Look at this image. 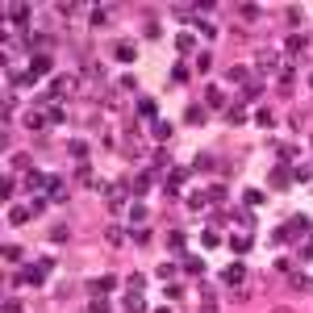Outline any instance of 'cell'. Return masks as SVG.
Segmentation results:
<instances>
[{
  "mask_svg": "<svg viewBox=\"0 0 313 313\" xmlns=\"http://www.w3.org/2000/svg\"><path fill=\"white\" fill-rule=\"evenodd\" d=\"M46 271H50V259H42V263H34V267H25V284H42V280H46Z\"/></svg>",
  "mask_w": 313,
  "mask_h": 313,
  "instance_id": "1",
  "label": "cell"
},
{
  "mask_svg": "<svg viewBox=\"0 0 313 313\" xmlns=\"http://www.w3.org/2000/svg\"><path fill=\"white\" fill-rule=\"evenodd\" d=\"M222 276H226V284H242V280H246V263H230Z\"/></svg>",
  "mask_w": 313,
  "mask_h": 313,
  "instance_id": "2",
  "label": "cell"
},
{
  "mask_svg": "<svg viewBox=\"0 0 313 313\" xmlns=\"http://www.w3.org/2000/svg\"><path fill=\"white\" fill-rule=\"evenodd\" d=\"M50 71V58L46 54H34V63H29V75H46Z\"/></svg>",
  "mask_w": 313,
  "mask_h": 313,
  "instance_id": "3",
  "label": "cell"
},
{
  "mask_svg": "<svg viewBox=\"0 0 313 313\" xmlns=\"http://www.w3.org/2000/svg\"><path fill=\"white\" fill-rule=\"evenodd\" d=\"M5 17H9V21H17V25H25V21H29V9H21V5H9V9H5Z\"/></svg>",
  "mask_w": 313,
  "mask_h": 313,
  "instance_id": "4",
  "label": "cell"
},
{
  "mask_svg": "<svg viewBox=\"0 0 313 313\" xmlns=\"http://www.w3.org/2000/svg\"><path fill=\"white\" fill-rule=\"evenodd\" d=\"M184 271H188V276H201V271H205V259H201V255H188V259H184Z\"/></svg>",
  "mask_w": 313,
  "mask_h": 313,
  "instance_id": "5",
  "label": "cell"
},
{
  "mask_svg": "<svg viewBox=\"0 0 313 313\" xmlns=\"http://www.w3.org/2000/svg\"><path fill=\"white\" fill-rule=\"evenodd\" d=\"M230 246H234V255H246V250H250V234H234Z\"/></svg>",
  "mask_w": 313,
  "mask_h": 313,
  "instance_id": "6",
  "label": "cell"
},
{
  "mask_svg": "<svg viewBox=\"0 0 313 313\" xmlns=\"http://www.w3.org/2000/svg\"><path fill=\"white\" fill-rule=\"evenodd\" d=\"M184 180H188V171H184V167H171V175H167V188H171V192H175V188H180Z\"/></svg>",
  "mask_w": 313,
  "mask_h": 313,
  "instance_id": "7",
  "label": "cell"
},
{
  "mask_svg": "<svg viewBox=\"0 0 313 313\" xmlns=\"http://www.w3.org/2000/svg\"><path fill=\"white\" fill-rule=\"evenodd\" d=\"M242 201H246V205H250V209H259V205H263V201H267V197H263V192H259V188H246V197H242Z\"/></svg>",
  "mask_w": 313,
  "mask_h": 313,
  "instance_id": "8",
  "label": "cell"
},
{
  "mask_svg": "<svg viewBox=\"0 0 313 313\" xmlns=\"http://www.w3.org/2000/svg\"><path fill=\"white\" fill-rule=\"evenodd\" d=\"M205 101H209V105H222V101H226V92L217 88V84H209V92H205Z\"/></svg>",
  "mask_w": 313,
  "mask_h": 313,
  "instance_id": "9",
  "label": "cell"
},
{
  "mask_svg": "<svg viewBox=\"0 0 313 313\" xmlns=\"http://www.w3.org/2000/svg\"><path fill=\"white\" fill-rule=\"evenodd\" d=\"M46 192H50V197H54V201H63V197H67V188H63V184H58V180H50V184H46Z\"/></svg>",
  "mask_w": 313,
  "mask_h": 313,
  "instance_id": "10",
  "label": "cell"
},
{
  "mask_svg": "<svg viewBox=\"0 0 313 313\" xmlns=\"http://www.w3.org/2000/svg\"><path fill=\"white\" fill-rule=\"evenodd\" d=\"M117 58H121V63H134V46L121 42V46H117Z\"/></svg>",
  "mask_w": 313,
  "mask_h": 313,
  "instance_id": "11",
  "label": "cell"
},
{
  "mask_svg": "<svg viewBox=\"0 0 313 313\" xmlns=\"http://www.w3.org/2000/svg\"><path fill=\"white\" fill-rule=\"evenodd\" d=\"M184 121H188V125H201V121H205V109H188Z\"/></svg>",
  "mask_w": 313,
  "mask_h": 313,
  "instance_id": "12",
  "label": "cell"
},
{
  "mask_svg": "<svg viewBox=\"0 0 313 313\" xmlns=\"http://www.w3.org/2000/svg\"><path fill=\"white\" fill-rule=\"evenodd\" d=\"M25 184H29V188H42V184H50V180H46L42 171H29V175H25Z\"/></svg>",
  "mask_w": 313,
  "mask_h": 313,
  "instance_id": "13",
  "label": "cell"
},
{
  "mask_svg": "<svg viewBox=\"0 0 313 313\" xmlns=\"http://www.w3.org/2000/svg\"><path fill=\"white\" fill-rule=\"evenodd\" d=\"M205 201H209L205 192H188V209H205Z\"/></svg>",
  "mask_w": 313,
  "mask_h": 313,
  "instance_id": "14",
  "label": "cell"
},
{
  "mask_svg": "<svg viewBox=\"0 0 313 313\" xmlns=\"http://www.w3.org/2000/svg\"><path fill=\"white\" fill-rule=\"evenodd\" d=\"M150 134H154V138H167V134H171V125H167V121H154V125H150Z\"/></svg>",
  "mask_w": 313,
  "mask_h": 313,
  "instance_id": "15",
  "label": "cell"
},
{
  "mask_svg": "<svg viewBox=\"0 0 313 313\" xmlns=\"http://www.w3.org/2000/svg\"><path fill=\"white\" fill-rule=\"evenodd\" d=\"M167 246H171V250H184V234L171 230V234H167Z\"/></svg>",
  "mask_w": 313,
  "mask_h": 313,
  "instance_id": "16",
  "label": "cell"
},
{
  "mask_svg": "<svg viewBox=\"0 0 313 313\" xmlns=\"http://www.w3.org/2000/svg\"><path fill=\"white\" fill-rule=\"evenodd\" d=\"M271 184H276V188H284V184H288V167H276V175H271Z\"/></svg>",
  "mask_w": 313,
  "mask_h": 313,
  "instance_id": "17",
  "label": "cell"
},
{
  "mask_svg": "<svg viewBox=\"0 0 313 313\" xmlns=\"http://www.w3.org/2000/svg\"><path fill=\"white\" fill-rule=\"evenodd\" d=\"M175 46H180V54H188V50H192V34H180Z\"/></svg>",
  "mask_w": 313,
  "mask_h": 313,
  "instance_id": "18",
  "label": "cell"
},
{
  "mask_svg": "<svg viewBox=\"0 0 313 313\" xmlns=\"http://www.w3.org/2000/svg\"><path fill=\"white\" fill-rule=\"evenodd\" d=\"M259 67H263V71H271V67H276V54H271V50H263V54H259Z\"/></svg>",
  "mask_w": 313,
  "mask_h": 313,
  "instance_id": "19",
  "label": "cell"
},
{
  "mask_svg": "<svg viewBox=\"0 0 313 313\" xmlns=\"http://www.w3.org/2000/svg\"><path fill=\"white\" fill-rule=\"evenodd\" d=\"M130 222H134V226H142V222H146V209H142V205H134V209H130Z\"/></svg>",
  "mask_w": 313,
  "mask_h": 313,
  "instance_id": "20",
  "label": "cell"
},
{
  "mask_svg": "<svg viewBox=\"0 0 313 313\" xmlns=\"http://www.w3.org/2000/svg\"><path fill=\"white\" fill-rule=\"evenodd\" d=\"M88 313H109V301H105V297H96V301L88 305Z\"/></svg>",
  "mask_w": 313,
  "mask_h": 313,
  "instance_id": "21",
  "label": "cell"
},
{
  "mask_svg": "<svg viewBox=\"0 0 313 313\" xmlns=\"http://www.w3.org/2000/svg\"><path fill=\"white\" fill-rule=\"evenodd\" d=\"M138 113H142V117H154V101L142 96V101H138Z\"/></svg>",
  "mask_w": 313,
  "mask_h": 313,
  "instance_id": "22",
  "label": "cell"
},
{
  "mask_svg": "<svg viewBox=\"0 0 313 313\" xmlns=\"http://www.w3.org/2000/svg\"><path fill=\"white\" fill-rule=\"evenodd\" d=\"M125 305H130V313H142V309H146V305H142V297H138V292H134V297H130V301H125Z\"/></svg>",
  "mask_w": 313,
  "mask_h": 313,
  "instance_id": "23",
  "label": "cell"
},
{
  "mask_svg": "<svg viewBox=\"0 0 313 313\" xmlns=\"http://www.w3.org/2000/svg\"><path fill=\"white\" fill-rule=\"evenodd\" d=\"M280 313H288V309H280Z\"/></svg>",
  "mask_w": 313,
  "mask_h": 313,
  "instance_id": "24",
  "label": "cell"
}]
</instances>
